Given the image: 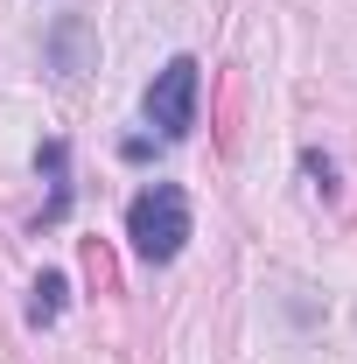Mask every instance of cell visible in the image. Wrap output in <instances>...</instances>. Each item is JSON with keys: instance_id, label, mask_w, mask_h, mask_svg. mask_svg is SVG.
Returning <instances> with one entry per match:
<instances>
[{"instance_id": "1", "label": "cell", "mask_w": 357, "mask_h": 364, "mask_svg": "<svg viewBox=\"0 0 357 364\" xmlns=\"http://www.w3.org/2000/svg\"><path fill=\"white\" fill-rule=\"evenodd\" d=\"M127 238L147 267H169L182 245H189V196L176 182H147L134 203H127Z\"/></svg>"}, {"instance_id": "2", "label": "cell", "mask_w": 357, "mask_h": 364, "mask_svg": "<svg viewBox=\"0 0 357 364\" xmlns=\"http://www.w3.org/2000/svg\"><path fill=\"white\" fill-rule=\"evenodd\" d=\"M196 91H203V70H196V56H169L161 70H154V85H147V127H161V140H182L196 127Z\"/></svg>"}, {"instance_id": "3", "label": "cell", "mask_w": 357, "mask_h": 364, "mask_svg": "<svg viewBox=\"0 0 357 364\" xmlns=\"http://www.w3.org/2000/svg\"><path fill=\"white\" fill-rule=\"evenodd\" d=\"M56 316H63V273H43V280H36V301H28V322L49 329Z\"/></svg>"}]
</instances>
